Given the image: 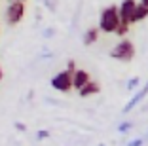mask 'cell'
<instances>
[{
  "instance_id": "3957f363",
  "label": "cell",
  "mask_w": 148,
  "mask_h": 146,
  "mask_svg": "<svg viewBox=\"0 0 148 146\" xmlns=\"http://www.w3.org/2000/svg\"><path fill=\"white\" fill-rule=\"evenodd\" d=\"M25 15H27V4L21 2V0H15V2H10L8 8H6L4 21H6V25L15 27L25 19Z\"/></svg>"
},
{
  "instance_id": "e0dca14e",
  "label": "cell",
  "mask_w": 148,
  "mask_h": 146,
  "mask_svg": "<svg viewBox=\"0 0 148 146\" xmlns=\"http://www.w3.org/2000/svg\"><path fill=\"white\" fill-rule=\"evenodd\" d=\"M53 34H55V30H53V29H46V30H44V38H51Z\"/></svg>"
},
{
  "instance_id": "ba28073f",
  "label": "cell",
  "mask_w": 148,
  "mask_h": 146,
  "mask_svg": "<svg viewBox=\"0 0 148 146\" xmlns=\"http://www.w3.org/2000/svg\"><path fill=\"white\" fill-rule=\"evenodd\" d=\"M97 93H101V84L95 82V80H91L86 87H82V89L78 91V95L82 97V99H86V97H93V95H97Z\"/></svg>"
},
{
  "instance_id": "5bb4252c",
  "label": "cell",
  "mask_w": 148,
  "mask_h": 146,
  "mask_svg": "<svg viewBox=\"0 0 148 146\" xmlns=\"http://www.w3.org/2000/svg\"><path fill=\"white\" fill-rule=\"evenodd\" d=\"M66 72H70V74H74V72H76V70H78V66H76V61H74V59H69V61H66Z\"/></svg>"
},
{
  "instance_id": "ffe728a7",
  "label": "cell",
  "mask_w": 148,
  "mask_h": 146,
  "mask_svg": "<svg viewBox=\"0 0 148 146\" xmlns=\"http://www.w3.org/2000/svg\"><path fill=\"white\" fill-rule=\"evenodd\" d=\"M146 106H148V104H146Z\"/></svg>"
},
{
  "instance_id": "ac0fdd59",
  "label": "cell",
  "mask_w": 148,
  "mask_h": 146,
  "mask_svg": "<svg viewBox=\"0 0 148 146\" xmlns=\"http://www.w3.org/2000/svg\"><path fill=\"white\" fill-rule=\"evenodd\" d=\"M15 129H17V131H25V125H23V123H19V121H17V123H15Z\"/></svg>"
},
{
  "instance_id": "9c48e42d",
  "label": "cell",
  "mask_w": 148,
  "mask_h": 146,
  "mask_svg": "<svg viewBox=\"0 0 148 146\" xmlns=\"http://www.w3.org/2000/svg\"><path fill=\"white\" fill-rule=\"evenodd\" d=\"M99 29L97 27H89V29L84 32V36H82V42H84V46H93V44L99 40Z\"/></svg>"
},
{
  "instance_id": "d6986e66",
  "label": "cell",
  "mask_w": 148,
  "mask_h": 146,
  "mask_svg": "<svg viewBox=\"0 0 148 146\" xmlns=\"http://www.w3.org/2000/svg\"><path fill=\"white\" fill-rule=\"evenodd\" d=\"M4 78V70H2V66H0V80Z\"/></svg>"
},
{
  "instance_id": "30bf717a",
  "label": "cell",
  "mask_w": 148,
  "mask_h": 146,
  "mask_svg": "<svg viewBox=\"0 0 148 146\" xmlns=\"http://www.w3.org/2000/svg\"><path fill=\"white\" fill-rule=\"evenodd\" d=\"M146 17H148V8L137 2V10H135V13H133V17H131V25H133V23H140V21H144Z\"/></svg>"
},
{
  "instance_id": "6da1fadb",
  "label": "cell",
  "mask_w": 148,
  "mask_h": 146,
  "mask_svg": "<svg viewBox=\"0 0 148 146\" xmlns=\"http://www.w3.org/2000/svg\"><path fill=\"white\" fill-rule=\"evenodd\" d=\"M120 23H122V21H120L118 6L116 4H110V6H106V8L101 12L97 29H99V32H105V34H114L116 29L120 27Z\"/></svg>"
},
{
  "instance_id": "7c38bea8",
  "label": "cell",
  "mask_w": 148,
  "mask_h": 146,
  "mask_svg": "<svg viewBox=\"0 0 148 146\" xmlns=\"http://www.w3.org/2000/svg\"><path fill=\"white\" fill-rule=\"evenodd\" d=\"M133 127H135V123H133V121H123V123L118 125V131H120V133H127V131H131Z\"/></svg>"
},
{
  "instance_id": "8fae6325",
  "label": "cell",
  "mask_w": 148,
  "mask_h": 146,
  "mask_svg": "<svg viewBox=\"0 0 148 146\" xmlns=\"http://www.w3.org/2000/svg\"><path fill=\"white\" fill-rule=\"evenodd\" d=\"M129 27L131 25H127V23H120V27L116 29V32H114V34H116L120 40H123L127 36V32H129Z\"/></svg>"
},
{
  "instance_id": "7a4b0ae2",
  "label": "cell",
  "mask_w": 148,
  "mask_h": 146,
  "mask_svg": "<svg viewBox=\"0 0 148 146\" xmlns=\"http://www.w3.org/2000/svg\"><path fill=\"white\" fill-rule=\"evenodd\" d=\"M135 53H137L135 44L131 42L129 38H123V40H120V42H118L116 46H114L112 49H110L108 55L112 57L114 61H122V63H131V61L135 59Z\"/></svg>"
},
{
  "instance_id": "277c9868",
  "label": "cell",
  "mask_w": 148,
  "mask_h": 146,
  "mask_svg": "<svg viewBox=\"0 0 148 146\" xmlns=\"http://www.w3.org/2000/svg\"><path fill=\"white\" fill-rule=\"evenodd\" d=\"M49 86L59 93H69V91H72V74L66 70H59L51 76Z\"/></svg>"
},
{
  "instance_id": "8992f818",
  "label": "cell",
  "mask_w": 148,
  "mask_h": 146,
  "mask_svg": "<svg viewBox=\"0 0 148 146\" xmlns=\"http://www.w3.org/2000/svg\"><path fill=\"white\" fill-rule=\"evenodd\" d=\"M146 95H148V82L144 84V86L140 87V89L137 91V93L133 95V97H131L129 101H127V104H125V106L122 108V112H123V114H129V112L133 110V108H135L137 104H140V103H143L144 99H146Z\"/></svg>"
},
{
  "instance_id": "9a60e30c",
  "label": "cell",
  "mask_w": 148,
  "mask_h": 146,
  "mask_svg": "<svg viewBox=\"0 0 148 146\" xmlns=\"http://www.w3.org/2000/svg\"><path fill=\"white\" fill-rule=\"evenodd\" d=\"M46 138H49V131L48 129H40V131H36V141H46Z\"/></svg>"
},
{
  "instance_id": "5b68a950",
  "label": "cell",
  "mask_w": 148,
  "mask_h": 146,
  "mask_svg": "<svg viewBox=\"0 0 148 146\" xmlns=\"http://www.w3.org/2000/svg\"><path fill=\"white\" fill-rule=\"evenodd\" d=\"M137 10V2L135 0H123L122 4L118 6V12H120V21L131 25V17Z\"/></svg>"
},
{
  "instance_id": "4fadbf2b",
  "label": "cell",
  "mask_w": 148,
  "mask_h": 146,
  "mask_svg": "<svg viewBox=\"0 0 148 146\" xmlns=\"http://www.w3.org/2000/svg\"><path fill=\"white\" fill-rule=\"evenodd\" d=\"M139 84H140V80H139V78H131V80H129V82H127V91H131V93H133V91H135L137 89V87H139Z\"/></svg>"
},
{
  "instance_id": "52a82bcc",
  "label": "cell",
  "mask_w": 148,
  "mask_h": 146,
  "mask_svg": "<svg viewBox=\"0 0 148 146\" xmlns=\"http://www.w3.org/2000/svg\"><path fill=\"white\" fill-rule=\"evenodd\" d=\"M89 82H91V74L87 72V70H84V69H78L72 74V89H76V91L86 87Z\"/></svg>"
},
{
  "instance_id": "2e32d148",
  "label": "cell",
  "mask_w": 148,
  "mask_h": 146,
  "mask_svg": "<svg viewBox=\"0 0 148 146\" xmlns=\"http://www.w3.org/2000/svg\"><path fill=\"white\" fill-rule=\"evenodd\" d=\"M144 144V138H131V141L129 142H127V146H143Z\"/></svg>"
}]
</instances>
